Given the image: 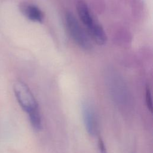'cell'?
<instances>
[{"instance_id": "cell-1", "label": "cell", "mask_w": 153, "mask_h": 153, "mask_svg": "<svg viewBox=\"0 0 153 153\" xmlns=\"http://www.w3.org/2000/svg\"><path fill=\"white\" fill-rule=\"evenodd\" d=\"M65 19L68 33L74 41L79 47L84 50L90 49L91 45L88 37L80 26L75 16L70 12H66Z\"/></svg>"}, {"instance_id": "cell-6", "label": "cell", "mask_w": 153, "mask_h": 153, "mask_svg": "<svg viewBox=\"0 0 153 153\" xmlns=\"http://www.w3.org/2000/svg\"><path fill=\"white\" fill-rule=\"evenodd\" d=\"M87 30L93 39L98 45H102L105 44L106 41V35L103 27L99 23L96 22Z\"/></svg>"}, {"instance_id": "cell-4", "label": "cell", "mask_w": 153, "mask_h": 153, "mask_svg": "<svg viewBox=\"0 0 153 153\" xmlns=\"http://www.w3.org/2000/svg\"><path fill=\"white\" fill-rule=\"evenodd\" d=\"M20 10L22 13L29 20L42 23L44 20V14L42 11L34 4L23 2L20 5Z\"/></svg>"}, {"instance_id": "cell-2", "label": "cell", "mask_w": 153, "mask_h": 153, "mask_svg": "<svg viewBox=\"0 0 153 153\" xmlns=\"http://www.w3.org/2000/svg\"><path fill=\"white\" fill-rule=\"evenodd\" d=\"M13 90L19 104L27 114L38 109V105L34 96L25 82L16 81L14 83Z\"/></svg>"}, {"instance_id": "cell-9", "label": "cell", "mask_w": 153, "mask_h": 153, "mask_svg": "<svg viewBox=\"0 0 153 153\" xmlns=\"http://www.w3.org/2000/svg\"><path fill=\"white\" fill-rule=\"evenodd\" d=\"M98 147L100 153H107V150L105 143L100 137H99L98 140Z\"/></svg>"}, {"instance_id": "cell-8", "label": "cell", "mask_w": 153, "mask_h": 153, "mask_svg": "<svg viewBox=\"0 0 153 153\" xmlns=\"http://www.w3.org/2000/svg\"><path fill=\"white\" fill-rule=\"evenodd\" d=\"M145 102L146 104V106L148 110L152 112V97L151 90L149 87H147L145 91Z\"/></svg>"}, {"instance_id": "cell-5", "label": "cell", "mask_w": 153, "mask_h": 153, "mask_svg": "<svg viewBox=\"0 0 153 153\" xmlns=\"http://www.w3.org/2000/svg\"><path fill=\"white\" fill-rule=\"evenodd\" d=\"M76 8L78 16L81 22L87 29L89 28L96 21L93 17L88 7L84 2L80 1L78 3Z\"/></svg>"}, {"instance_id": "cell-7", "label": "cell", "mask_w": 153, "mask_h": 153, "mask_svg": "<svg viewBox=\"0 0 153 153\" xmlns=\"http://www.w3.org/2000/svg\"><path fill=\"white\" fill-rule=\"evenodd\" d=\"M27 114L32 128L36 131H39L42 128V121L39 109Z\"/></svg>"}, {"instance_id": "cell-3", "label": "cell", "mask_w": 153, "mask_h": 153, "mask_svg": "<svg viewBox=\"0 0 153 153\" xmlns=\"http://www.w3.org/2000/svg\"><path fill=\"white\" fill-rule=\"evenodd\" d=\"M82 114L85 130L90 136H94L97 131V124L93 106L85 102L82 105Z\"/></svg>"}]
</instances>
